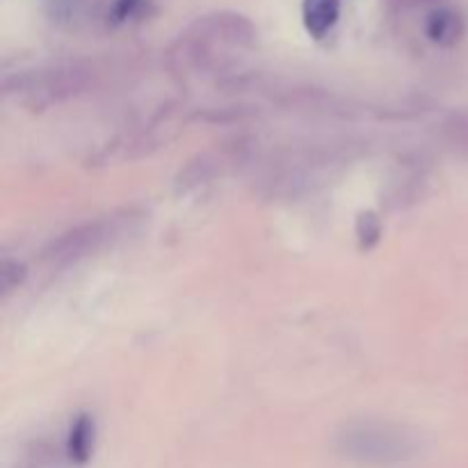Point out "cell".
Instances as JSON below:
<instances>
[{
    "instance_id": "8992f818",
    "label": "cell",
    "mask_w": 468,
    "mask_h": 468,
    "mask_svg": "<svg viewBox=\"0 0 468 468\" xmlns=\"http://www.w3.org/2000/svg\"><path fill=\"white\" fill-rule=\"evenodd\" d=\"M341 18V0H302V23L314 39H323Z\"/></svg>"
},
{
    "instance_id": "3957f363",
    "label": "cell",
    "mask_w": 468,
    "mask_h": 468,
    "mask_svg": "<svg viewBox=\"0 0 468 468\" xmlns=\"http://www.w3.org/2000/svg\"><path fill=\"white\" fill-rule=\"evenodd\" d=\"M341 451L366 464H391L407 460L414 452V437L405 428L379 420H361L347 425L338 437Z\"/></svg>"
},
{
    "instance_id": "8fae6325",
    "label": "cell",
    "mask_w": 468,
    "mask_h": 468,
    "mask_svg": "<svg viewBox=\"0 0 468 468\" xmlns=\"http://www.w3.org/2000/svg\"><path fill=\"white\" fill-rule=\"evenodd\" d=\"M393 7H400V9H411V7H419V5H430V3H437V0H388Z\"/></svg>"
},
{
    "instance_id": "ba28073f",
    "label": "cell",
    "mask_w": 468,
    "mask_h": 468,
    "mask_svg": "<svg viewBox=\"0 0 468 468\" xmlns=\"http://www.w3.org/2000/svg\"><path fill=\"white\" fill-rule=\"evenodd\" d=\"M149 0H114L112 7H110L108 21L112 26H131V23H137L149 16Z\"/></svg>"
},
{
    "instance_id": "277c9868",
    "label": "cell",
    "mask_w": 468,
    "mask_h": 468,
    "mask_svg": "<svg viewBox=\"0 0 468 468\" xmlns=\"http://www.w3.org/2000/svg\"><path fill=\"white\" fill-rule=\"evenodd\" d=\"M91 82V71L82 67H62L27 76L21 80L23 103L35 110L53 108L85 91Z\"/></svg>"
},
{
    "instance_id": "30bf717a",
    "label": "cell",
    "mask_w": 468,
    "mask_h": 468,
    "mask_svg": "<svg viewBox=\"0 0 468 468\" xmlns=\"http://www.w3.org/2000/svg\"><path fill=\"white\" fill-rule=\"evenodd\" d=\"M26 279V268L23 263L12 259H3V265H0V283H3V295H9L14 288H18Z\"/></svg>"
},
{
    "instance_id": "52a82bcc",
    "label": "cell",
    "mask_w": 468,
    "mask_h": 468,
    "mask_svg": "<svg viewBox=\"0 0 468 468\" xmlns=\"http://www.w3.org/2000/svg\"><path fill=\"white\" fill-rule=\"evenodd\" d=\"M96 423L90 414H80L73 420L67 439V455L73 464L85 466L94 455Z\"/></svg>"
},
{
    "instance_id": "6da1fadb",
    "label": "cell",
    "mask_w": 468,
    "mask_h": 468,
    "mask_svg": "<svg viewBox=\"0 0 468 468\" xmlns=\"http://www.w3.org/2000/svg\"><path fill=\"white\" fill-rule=\"evenodd\" d=\"M256 30L245 16L231 12L208 14L192 23L172 48V67L181 73H210L231 55L251 50Z\"/></svg>"
},
{
    "instance_id": "9c48e42d",
    "label": "cell",
    "mask_w": 468,
    "mask_h": 468,
    "mask_svg": "<svg viewBox=\"0 0 468 468\" xmlns=\"http://www.w3.org/2000/svg\"><path fill=\"white\" fill-rule=\"evenodd\" d=\"M356 242H359L361 251H370L379 245L382 240V219L375 210H364L356 215Z\"/></svg>"
},
{
    "instance_id": "7a4b0ae2",
    "label": "cell",
    "mask_w": 468,
    "mask_h": 468,
    "mask_svg": "<svg viewBox=\"0 0 468 468\" xmlns=\"http://www.w3.org/2000/svg\"><path fill=\"white\" fill-rule=\"evenodd\" d=\"M142 222V213L137 210H119V213L103 215V218L90 219L85 224L69 229L62 236L55 238L44 251H41V261L48 268H69L80 261L90 259V256L99 254V251L108 250V247L117 245L119 240L128 236L137 224Z\"/></svg>"
},
{
    "instance_id": "5b68a950",
    "label": "cell",
    "mask_w": 468,
    "mask_h": 468,
    "mask_svg": "<svg viewBox=\"0 0 468 468\" xmlns=\"http://www.w3.org/2000/svg\"><path fill=\"white\" fill-rule=\"evenodd\" d=\"M466 32L464 16L455 9L439 7L432 9L425 18V37L441 48H452L462 41Z\"/></svg>"
}]
</instances>
